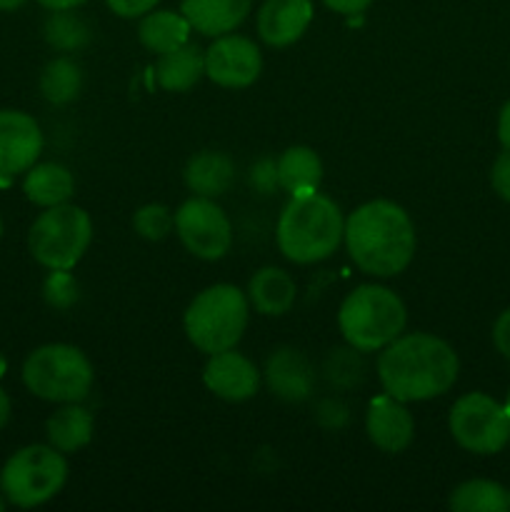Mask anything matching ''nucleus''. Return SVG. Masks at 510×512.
Listing matches in <instances>:
<instances>
[{
    "mask_svg": "<svg viewBox=\"0 0 510 512\" xmlns=\"http://www.w3.org/2000/svg\"><path fill=\"white\" fill-rule=\"evenodd\" d=\"M190 23L183 13H175V10H150L143 15L138 25V38L143 43L145 50L150 53H170V50L180 48V45L188 43L190 35Z\"/></svg>",
    "mask_w": 510,
    "mask_h": 512,
    "instance_id": "nucleus-24",
    "label": "nucleus"
},
{
    "mask_svg": "<svg viewBox=\"0 0 510 512\" xmlns=\"http://www.w3.org/2000/svg\"><path fill=\"white\" fill-rule=\"evenodd\" d=\"M265 380L268 388L288 403H300L310 398L315 388V370L310 360L295 348L275 350L265 365Z\"/></svg>",
    "mask_w": 510,
    "mask_h": 512,
    "instance_id": "nucleus-16",
    "label": "nucleus"
},
{
    "mask_svg": "<svg viewBox=\"0 0 510 512\" xmlns=\"http://www.w3.org/2000/svg\"><path fill=\"white\" fill-rule=\"evenodd\" d=\"M498 140L505 150H510V100L500 108L498 115Z\"/></svg>",
    "mask_w": 510,
    "mask_h": 512,
    "instance_id": "nucleus-36",
    "label": "nucleus"
},
{
    "mask_svg": "<svg viewBox=\"0 0 510 512\" xmlns=\"http://www.w3.org/2000/svg\"><path fill=\"white\" fill-rule=\"evenodd\" d=\"M68 483V463L53 445H25L5 460L0 493L15 508H38L53 500Z\"/></svg>",
    "mask_w": 510,
    "mask_h": 512,
    "instance_id": "nucleus-7",
    "label": "nucleus"
},
{
    "mask_svg": "<svg viewBox=\"0 0 510 512\" xmlns=\"http://www.w3.org/2000/svg\"><path fill=\"white\" fill-rule=\"evenodd\" d=\"M345 218L323 193L293 195L275 228L278 250L295 265H313L330 258L343 243Z\"/></svg>",
    "mask_w": 510,
    "mask_h": 512,
    "instance_id": "nucleus-3",
    "label": "nucleus"
},
{
    "mask_svg": "<svg viewBox=\"0 0 510 512\" xmlns=\"http://www.w3.org/2000/svg\"><path fill=\"white\" fill-rule=\"evenodd\" d=\"M5 503H8V500H5V498H3V493H0V512L5 510Z\"/></svg>",
    "mask_w": 510,
    "mask_h": 512,
    "instance_id": "nucleus-40",
    "label": "nucleus"
},
{
    "mask_svg": "<svg viewBox=\"0 0 510 512\" xmlns=\"http://www.w3.org/2000/svg\"><path fill=\"white\" fill-rule=\"evenodd\" d=\"M43 130L33 115L23 110H0V175L25 173L43 153Z\"/></svg>",
    "mask_w": 510,
    "mask_h": 512,
    "instance_id": "nucleus-12",
    "label": "nucleus"
},
{
    "mask_svg": "<svg viewBox=\"0 0 510 512\" xmlns=\"http://www.w3.org/2000/svg\"><path fill=\"white\" fill-rule=\"evenodd\" d=\"M23 385L48 403H83L93 390V365L88 355L68 343L35 348L23 363Z\"/></svg>",
    "mask_w": 510,
    "mask_h": 512,
    "instance_id": "nucleus-6",
    "label": "nucleus"
},
{
    "mask_svg": "<svg viewBox=\"0 0 510 512\" xmlns=\"http://www.w3.org/2000/svg\"><path fill=\"white\" fill-rule=\"evenodd\" d=\"M448 508L455 512H508L510 493L495 480H465L450 493Z\"/></svg>",
    "mask_w": 510,
    "mask_h": 512,
    "instance_id": "nucleus-25",
    "label": "nucleus"
},
{
    "mask_svg": "<svg viewBox=\"0 0 510 512\" xmlns=\"http://www.w3.org/2000/svg\"><path fill=\"white\" fill-rule=\"evenodd\" d=\"M0 238H3V218H0Z\"/></svg>",
    "mask_w": 510,
    "mask_h": 512,
    "instance_id": "nucleus-42",
    "label": "nucleus"
},
{
    "mask_svg": "<svg viewBox=\"0 0 510 512\" xmlns=\"http://www.w3.org/2000/svg\"><path fill=\"white\" fill-rule=\"evenodd\" d=\"M505 408H508V413H510V390H508V395H505Z\"/></svg>",
    "mask_w": 510,
    "mask_h": 512,
    "instance_id": "nucleus-41",
    "label": "nucleus"
},
{
    "mask_svg": "<svg viewBox=\"0 0 510 512\" xmlns=\"http://www.w3.org/2000/svg\"><path fill=\"white\" fill-rule=\"evenodd\" d=\"M205 75V53L193 43H185L170 53L158 55L155 78L168 93H185Z\"/></svg>",
    "mask_w": 510,
    "mask_h": 512,
    "instance_id": "nucleus-22",
    "label": "nucleus"
},
{
    "mask_svg": "<svg viewBox=\"0 0 510 512\" xmlns=\"http://www.w3.org/2000/svg\"><path fill=\"white\" fill-rule=\"evenodd\" d=\"M93 240V220L78 205L43 208L28 233V250L48 270H73L88 253Z\"/></svg>",
    "mask_w": 510,
    "mask_h": 512,
    "instance_id": "nucleus-8",
    "label": "nucleus"
},
{
    "mask_svg": "<svg viewBox=\"0 0 510 512\" xmlns=\"http://www.w3.org/2000/svg\"><path fill=\"white\" fill-rule=\"evenodd\" d=\"M455 443L475 455H495L510 443V413L485 393H468L455 400L448 415Z\"/></svg>",
    "mask_w": 510,
    "mask_h": 512,
    "instance_id": "nucleus-9",
    "label": "nucleus"
},
{
    "mask_svg": "<svg viewBox=\"0 0 510 512\" xmlns=\"http://www.w3.org/2000/svg\"><path fill=\"white\" fill-rule=\"evenodd\" d=\"M370 3H373V0H323L325 8L333 10V13L348 15V18L365 13V10L370 8Z\"/></svg>",
    "mask_w": 510,
    "mask_h": 512,
    "instance_id": "nucleus-35",
    "label": "nucleus"
},
{
    "mask_svg": "<svg viewBox=\"0 0 510 512\" xmlns=\"http://www.w3.org/2000/svg\"><path fill=\"white\" fill-rule=\"evenodd\" d=\"M295 295H298V285L290 278V273L273 268V265L260 268L250 278L248 300L260 315H268V318L285 315L295 305Z\"/></svg>",
    "mask_w": 510,
    "mask_h": 512,
    "instance_id": "nucleus-19",
    "label": "nucleus"
},
{
    "mask_svg": "<svg viewBox=\"0 0 510 512\" xmlns=\"http://www.w3.org/2000/svg\"><path fill=\"white\" fill-rule=\"evenodd\" d=\"M365 433H368L370 443L383 453L395 455L408 450L415 438V420L408 410V403L388 393L370 400L368 415H365Z\"/></svg>",
    "mask_w": 510,
    "mask_h": 512,
    "instance_id": "nucleus-14",
    "label": "nucleus"
},
{
    "mask_svg": "<svg viewBox=\"0 0 510 512\" xmlns=\"http://www.w3.org/2000/svg\"><path fill=\"white\" fill-rule=\"evenodd\" d=\"M93 415L80 403H63L45 423L48 443L63 455L78 453L93 440Z\"/></svg>",
    "mask_w": 510,
    "mask_h": 512,
    "instance_id": "nucleus-20",
    "label": "nucleus"
},
{
    "mask_svg": "<svg viewBox=\"0 0 510 512\" xmlns=\"http://www.w3.org/2000/svg\"><path fill=\"white\" fill-rule=\"evenodd\" d=\"M23 193L38 208H53L73 198L75 178L60 163H35L33 168L25 170Z\"/></svg>",
    "mask_w": 510,
    "mask_h": 512,
    "instance_id": "nucleus-21",
    "label": "nucleus"
},
{
    "mask_svg": "<svg viewBox=\"0 0 510 512\" xmlns=\"http://www.w3.org/2000/svg\"><path fill=\"white\" fill-rule=\"evenodd\" d=\"M25 0H0V13H10V10H18Z\"/></svg>",
    "mask_w": 510,
    "mask_h": 512,
    "instance_id": "nucleus-39",
    "label": "nucleus"
},
{
    "mask_svg": "<svg viewBox=\"0 0 510 512\" xmlns=\"http://www.w3.org/2000/svg\"><path fill=\"white\" fill-rule=\"evenodd\" d=\"M260 70H263V55L258 45L245 35H218L205 50V75L220 88H248L260 78Z\"/></svg>",
    "mask_w": 510,
    "mask_h": 512,
    "instance_id": "nucleus-11",
    "label": "nucleus"
},
{
    "mask_svg": "<svg viewBox=\"0 0 510 512\" xmlns=\"http://www.w3.org/2000/svg\"><path fill=\"white\" fill-rule=\"evenodd\" d=\"M460 360L453 345L430 333H403L378 355L383 390L403 403L440 398L455 385Z\"/></svg>",
    "mask_w": 510,
    "mask_h": 512,
    "instance_id": "nucleus-1",
    "label": "nucleus"
},
{
    "mask_svg": "<svg viewBox=\"0 0 510 512\" xmlns=\"http://www.w3.org/2000/svg\"><path fill=\"white\" fill-rule=\"evenodd\" d=\"M490 185L500 200L510 203V150L503 148V153L495 158L493 168H490Z\"/></svg>",
    "mask_w": 510,
    "mask_h": 512,
    "instance_id": "nucleus-31",
    "label": "nucleus"
},
{
    "mask_svg": "<svg viewBox=\"0 0 510 512\" xmlns=\"http://www.w3.org/2000/svg\"><path fill=\"white\" fill-rule=\"evenodd\" d=\"M315 418L325 428H343L348 423V408L338 400H320L318 410H315Z\"/></svg>",
    "mask_w": 510,
    "mask_h": 512,
    "instance_id": "nucleus-32",
    "label": "nucleus"
},
{
    "mask_svg": "<svg viewBox=\"0 0 510 512\" xmlns=\"http://www.w3.org/2000/svg\"><path fill=\"white\" fill-rule=\"evenodd\" d=\"M325 373H328L330 383L338 385V388H350L353 383H358L360 375H363L360 350H333V355H330L328 363H325Z\"/></svg>",
    "mask_w": 510,
    "mask_h": 512,
    "instance_id": "nucleus-29",
    "label": "nucleus"
},
{
    "mask_svg": "<svg viewBox=\"0 0 510 512\" xmlns=\"http://www.w3.org/2000/svg\"><path fill=\"white\" fill-rule=\"evenodd\" d=\"M275 175H278V185L288 190L290 198L315 193L320 188V180H323V163H320L318 153L313 148L293 145L278 158Z\"/></svg>",
    "mask_w": 510,
    "mask_h": 512,
    "instance_id": "nucleus-23",
    "label": "nucleus"
},
{
    "mask_svg": "<svg viewBox=\"0 0 510 512\" xmlns=\"http://www.w3.org/2000/svg\"><path fill=\"white\" fill-rule=\"evenodd\" d=\"M343 243L350 260L373 278L400 275L415 255V225L393 200H370L345 220Z\"/></svg>",
    "mask_w": 510,
    "mask_h": 512,
    "instance_id": "nucleus-2",
    "label": "nucleus"
},
{
    "mask_svg": "<svg viewBox=\"0 0 510 512\" xmlns=\"http://www.w3.org/2000/svg\"><path fill=\"white\" fill-rule=\"evenodd\" d=\"M133 228L140 238L150 240V243H158L165 240L175 228V215L170 213V208L160 203H148L143 208L135 210L133 215Z\"/></svg>",
    "mask_w": 510,
    "mask_h": 512,
    "instance_id": "nucleus-28",
    "label": "nucleus"
},
{
    "mask_svg": "<svg viewBox=\"0 0 510 512\" xmlns=\"http://www.w3.org/2000/svg\"><path fill=\"white\" fill-rule=\"evenodd\" d=\"M493 345L505 360H510V308L503 310L493 323Z\"/></svg>",
    "mask_w": 510,
    "mask_h": 512,
    "instance_id": "nucleus-34",
    "label": "nucleus"
},
{
    "mask_svg": "<svg viewBox=\"0 0 510 512\" xmlns=\"http://www.w3.org/2000/svg\"><path fill=\"white\" fill-rule=\"evenodd\" d=\"M83 88V73L73 58H53L40 73V95L50 105H68L73 103Z\"/></svg>",
    "mask_w": 510,
    "mask_h": 512,
    "instance_id": "nucleus-26",
    "label": "nucleus"
},
{
    "mask_svg": "<svg viewBox=\"0 0 510 512\" xmlns=\"http://www.w3.org/2000/svg\"><path fill=\"white\" fill-rule=\"evenodd\" d=\"M108 8L120 18H143L145 13L155 8L160 0H105Z\"/></svg>",
    "mask_w": 510,
    "mask_h": 512,
    "instance_id": "nucleus-33",
    "label": "nucleus"
},
{
    "mask_svg": "<svg viewBox=\"0 0 510 512\" xmlns=\"http://www.w3.org/2000/svg\"><path fill=\"white\" fill-rule=\"evenodd\" d=\"M253 0H183L180 13L188 18L190 28L200 35L218 38L233 33L248 18Z\"/></svg>",
    "mask_w": 510,
    "mask_h": 512,
    "instance_id": "nucleus-17",
    "label": "nucleus"
},
{
    "mask_svg": "<svg viewBox=\"0 0 510 512\" xmlns=\"http://www.w3.org/2000/svg\"><path fill=\"white\" fill-rule=\"evenodd\" d=\"M405 323V303L385 285H358L345 295L338 310V328L345 343L360 353H380L403 335Z\"/></svg>",
    "mask_w": 510,
    "mask_h": 512,
    "instance_id": "nucleus-4",
    "label": "nucleus"
},
{
    "mask_svg": "<svg viewBox=\"0 0 510 512\" xmlns=\"http://www.w3.org/2000/svg\"><path fill=\"white\" fill-rule=\"evenodd\" d=\"M43 298L55 310H68L78 300V283L70 270H50L43 283Z\"/></svg>",
    "mask_w": 510,
    "mask_h": 512,
    "instance_id": "nucleus-30",
    "label": "nucleus"
},
{
    "mask_svg": "<svg viewBox=\"0 0 510 512\" xmlns=\"http://www.w3.org/2000/svg\"><path fill=\"white\" fill-rule=\"evenodd\" d=\"M8 420H10V398L3 390V385H0V430L8 425Z\"/></svg>",
    "mask_w": 510,
    "mask_h": 512,
    "instance_id": "nucleus-38",
    "label": "nucleus"
},
{
    "mask_svg": "<svg viewBox=\"0 0 510 512\" xmlns=\"http://www.w3.org/2000/svg\"><path fill=\"white\" fill-rule=\"evenodd\" d=\"M183 180L188 190L200 198H220L235 180V163L218 150H203L185 163Z\"/></svg>",
    "mask_w": 510,
    "mask_h": 512,
    "instance_id": "nucleus-18",
    "label": "nucleus"
},
{
    "mask_svg": "<svg viewBox=\"0 0 510 512\" xmlns=\"http://www.w3.org/2000/svg\"><path fill=\"white\" fill-rule=\"evenodd\" d=\"M175 233L190 255L210 263L225 258L233 245V225L225 210L213 198L200 195H193L175 210Z\"/></svg>",
    "mask_w": 510,
    "mask_h": 512,
    "instance_id": "nucleus-10",
    "label": "nucleus"
},
{
    "mask_svg": "<svg viewBox=\"0 0 510 512\" xmlns=\"http://www.w3.org/2000/svg\"><path fill=\"white\" fill-rule=\"evenodd\" d=\"M250 318V300L240 288L218 283L190 300L183 328L190 343L205 355L223 353L243 340Z\"/></svg>",
    "mask_w": 510,
    "mask_h": 512,
    "instance_id": "nucleus-5",
    "label": "nucleus"
},
{
    "mask_svg": "<svg viewBox=\"0 0 510 512\" xmlns=\"http://www.w3.org/2000/svg\"><path fill=\"white\" fill-rule=\"evenodd\" d=\"M313 23V0H265L258 10V35L270 48L298 43Z\"/></svg>",
    "mask_w": 510,
    "mask_h": 512,
    "instance_id": "nucleus-15",
    "label": "nucleus"
},
{
    "mask_svg": "<svg viewBox=\"0 0 510 512\" xmlns=\"http://www.w3.org/2000/svg\"><path fill=\"white\" fill-rule=\"evenodd\" d=\"M43 38L60 53H75L90 40V30L85 20L70 10H50L43 25Z\"/></svg>",
    "mask_w": 510,
    "mask_h": 512,
    "instance_id": "nucleus-27",
    "label": "nucleus"
},
{
    "mask_svg": "<svg viewBox=\"0 0 510 512\" xmlns=\"http://www.w3.org/2000/svg\"><path fill=\"white\" fill-rule=\"evenodd\" d=\"M38 3L48 10H75L88 0H38Z\"/></svg>",
    "mask_w": 510,
    "mask_h": 512,
    "instance_id": "nucleus-37",
    "label": "nucleus"
},
{
    "mask_svg": "<svg viewBox=\"0 0 510 512\" xmlns=\"http://www.w3.org/2000/svg\"><path fill=\"white\" fill-rule=\"evenodd\" d=\"M203 383L215 398L228 400V403H243L250 400L260 388V370L243 353H235V348L223 353L208 355V363L203 368Z\"/></svg>",
    "mask_w": 510,
    "mask_h": 512,
    "instance_id": "nucleus-13",
    "label": "nucleus"
}]
</instances>
